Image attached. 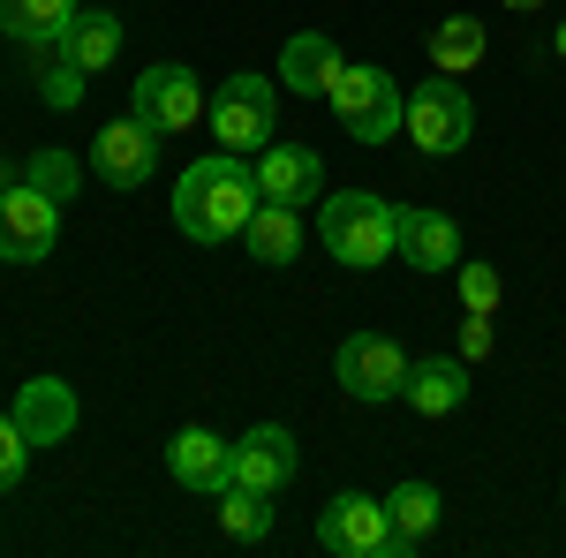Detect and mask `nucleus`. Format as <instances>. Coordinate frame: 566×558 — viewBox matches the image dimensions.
Wrapping results in <instances>:
<instances>
[{
  "label": "nucleus",
  "instance_id": "obj_1",
  "mask_svg": "<svg viewBox=\"0 0 566 558\" xmlns=\"http://www.w3.org/2000/svg\"><path fill=\"white\" fill-rule=\"evenodd\" d=\"M258 212V167L242 151H212L175 181V227L189 242H234Z\"/></svg>",
  "mask_w": 566,
  "mask_h": 558
},
{
  "label": "nucleus",
  "instance_id": "obj_2",
  "mask_svg": "<svg viewBox=\"0 0 566 558\" xmlns=\"http://www.w3.org/2000/svg\"><path fill=\"white\" fill-rule=\"evenodd\" d=\"M317 234H325V257L333 264L370 272V264H386L392 250H400V204L370 197V189H340V197H325Z\"/></svg>",
  "mask_w": 566,
  "mask_h": 558
},
{
  "label": "nucleus",
  "instance_id": "obj_3",
  "mask_svg": "<svg viewBox=\"0 0 566 558\" xmlns=\"http://www.w3.org/2000/svg\"><path fill=\"white\" fill-rule=\"evenodd\" d=\"M205 122H212V144L219 151H242V159H258L264 144H272V122H280V98L264 76H227L212 91V106H205Z\"/></svg>",
  "mask_w": 566,
  "mask_h": 558
},
{
  "label": "nucleus",
  "instance_id": "obj_4",
  "mask_svg": "<svg viewBox=\"0 0 566 558\" xmlns=\"http://www.w3.org/2000/svg\"><path fill=\"white\" fill-rule=\"evenodd\" d=\"M333 122L355 136V144H386L400 122H408V98L392 84L386 69H340V84H333Z\"/></svg>",
  "mask_w": 566,
  "mask_h": 558
},
{
  "label": "nucleus",
  "instance_id": "obj_5",
  "mask_svg": "<svg viewBox=\"0 0 566 558\" xmlns=\"http://www.w3.org/2000/svg\"><path fill=\"white\" fill-rule=\"evenodd\" d=\"M129 114L151 136H189L205 122V84H197L181 61H159V69H144L129 84Z\"/></svg>",
  "mask_w": 566,
  "mask_h": 558
},
{
  "label": "nucleus",
  "instance_id": "obj_6",
  "mask_svg": "<svg viewBox=\"0 0 566 558\" xmlns=\"http://www.w3.org/2000/svg\"><path fill=\"white\" fill-rule=\"evenodd\" d=\"M408 144L416 151H431V159H453L461 144H469V129H476V114H469V91L453 84V76H438V84H416L408 91Z\"/></svg>",
  "mask_w": 566,
  "mask_h": 558
},
{
  "label": "nucleus",
  "instance_id": "obj_7",
  "mask_svg": "<svg viewBox=\"0 0 566 558\" xmlns=\"http://www.w3.org/2000/svg\"><path fill=\"white\" fill-rule=\"evenodd\" d=\"M333 378H340V392H355V400H400L408 355H400V340H386V333H348L340 355H333Z\"/></svg>",
  "mask_w": 566,
  "mask_h": 558
},
{
  "label": "nucleus",
  "instance_id": "obj_8",
  "mask_svg": "<svg viewBox=\"0 0 566 558\" xmlns=\"http://www.w3.org/2000/svg\"><path fill=\"white\" fill-rule=\"evenodd\" d=\"M53 234H61V204L45 189H31V181L0 189V264H39Z\"/></svg>",
  "mask_w": 566,
  "mask_h": 558
},
{
  "label": "nucleus",
  "instance_id": "obj_9",
  "mask_svg": "<svg viewBox=\"0 0 566 558\" xmlns=\"http://www.w3.org/2000/svg\"><path fill=\"white\" fill-rule=\"evenodd\" d=\"M151 167H159V136L144 129L136 114H122V122H106V129L91 136V173L106 189H144Z\"/></svg>",
  "mask_w": 566,
  "mask_h": 558
},
{
  "label": "nucleus",
  "instance_id": "obj_10",
  "mask_svg": "<svg viewBox=\"0 0 566 558\" xmlns=\"http://www.w3.org/2000/svg\"><path fill=\"white\" fill-rule=\"evenodd\" d=\"M386 536H392L386 498H363V491H340V498L317 514V544H325L333 558H378Z\"/></svg>",
  "mask_w": 566,
  "mask_h": 558
},
{
  "label": "nucleus",
  "instance_id": "obj_11",
  "mask_svg": "<svg viewBox=\"0 0 566 558\" xmlns=\"http://www.w3.org/2000/svg\"><path fill=\"white\" fill-rule=\"evenodd\" d=\"M250 167H258V197L264 204H295V212H303V204L325 197V159L303 151V144H264Z\"/></svg>",
  "mask_w": 566,
  "mask_h": 558
},
{
  "label": "nucleus",
  "instance_id": "obj_12",
  "mask_svg": "<svg viewBox=\"0 0 566 558\" xmlns=\"http://www.w3.org/2000/svg\"><path fill=\"white\" fill-rule=\"evenodd\" d=\"M234 483H250V491H287L295 483V430L287 423H258L250 438H234Z\"/></svg>",
  "mask_w": 566,
  "mask_h": 558
},
{
  "label": "nucleus",
  "instance_id": "obj_13",
  "mask_svg": "<svg viewBox=\"0 0 566 558\" xmlns=\"http://www.w3.org/2000/svg\"><path fill=\"white\" fill-rule=\"evenodd\" d=\"M167 468H175L181 491L219 498V491L234 483V445H227V438H212V430H181L175 445H167Z\"/></svg>",
  "mask_w": 566,
  "mask_h": 558
},
{
  "label": "nucleus",
  "instance_id": "obj_14",
  "mask_svg": "<svg viewBox=\"0 0 566 558\" xmlns=\"http://www.w3.org/2000/svg\"><path fill=\"white\" fill-rule=\"evenodd\" d=\"M340 45L325 39V31H295V39L280 45V84L303 91V98H333V84H340Z\"/></svg>",
  "mask_w": 566,
  "mask_h": 558
},
{
  "label": "nucleus",
  "instance_id": "obj_15",
  "mask_svg": "<svg viewBox=\"0 0 566 558\" xmlns=\"http://www.w3.org/2000/svg\"><path fill=\"white\" fill-rule=\"evenodd\" d=\"M400 257L416 264V272H461V227L446 212L400 204Z\"/></svg>",
  "mask_w": 566,
  "mask_h": 558
},
{
  "label": "nucleus",
  "instance_id": "obj_16",
  "mask_svg": "<svg viewBox=\"0 0 566 558\" xmlns=\"http://www.w3.org/2000/svg\"><path fill=\"white\" fill-rule=\"evenodd\" d=\"M8 415L23 423V438H31V445H61V438L76 430V415H84V408H76V392L61 386V378H31V386L15 392V408H8Z\"/></svg>",
  "mask_w": 566,
  "mask_h": 558
},
{
  "label": "nucleus",
  "instance_id": "obj_17",
  "mask_svg": "<svg viewBox=\"0 0 566 558\" xmlns=\"http://www.w3.org/2000/svg\"><path fill=\"white\" fill-rule=\"evenodd\" d=\"M61 53H69L84 76H106V69L122 61V15H106V8H76V23L61 31Z\"/></svg>",
  "mask_w": 566,
  "mask_h": 558
},
{
  "label": "nucleus",
  "instance_id": "obj_18",
  "mask_svg": "<svg viewBox=\"0 0 566 558\" xmlns=\"http://www.w3.org/2000/svg\"><path fill=\"white\" fill-rule=\"evenodd\" d=\"M400 400H408L416 415H453V408L469 400V370H461V362H446V355H431V362H408V386H400Z\"/></svg>",
  "mask_w": 566,
  "mask_h": 558
},
{
  "label": "nucleus",
  "instance_id": "obj_19",
  "mask_svg": "<svg viewBox=\"0 0 566 558\" xmlns=\"http://www.w3.org/2000/svg\"><path fill=\"white\" fill-rule=\"evenodd\" d=\"M386 520H392V536H386L392 558L423 551V536L438 528V491L431 483H400V491H386Z\"/></svg>",
  "mask_w": 566,
  "mask_h": 558
},
{
  "label": "nucleus",
  "instance_id": "obj_20",
  "mask_svg": "<svg viewBox=\"0 0 566 558\" xmlns=\"http://www.w3.org/2000/svg\"><path fill=\"white\" fill-rule=\"evenodd\" d=\"M242 242H250V257L258 264H295L303 257V219H295V204H264L250 212V227H242Z\"/></svg>",
  "mask_w": 566,
  "mask_h": 558
},
{
  "label": "nucleus",
  "instance_id": "obj_21",
  "mask_svg": "<svg viewBox=\"0 0 566 558\" xmlns=\"http://www.w3.org/2000/svg\"><path fill=\"white\" fill-rule=\"evenodd\" d=\"M69 23H76V0H0V31L23 45H61Z\"/></svg>",
  "mask_w": 566,
  "mask_h": 558
},
{
  "label": "nucleus",
  "instance_id": "obj_22",
  "mask_svg": "<svg viewBox=\"0 0 566 558\" xmlns=\"http://www.w3.org/2000/svg\"><path fill=\"white\" fill-rule=\"evenodd\" d=\"M483 45H491V39H483L476 15H446V23L431 31V69H438V76H469V69L483 61Z\"/></svg>",
  "mask_w": 566,
  "mask_h": 558
},
{
  "label": "nucleus",
  "instance_id": "obj_23",
  "mask_svg": "<svg viewBox=\"0 0 566 558\" xmlns=\"http://www.w3.org/2000/svg\"><path fill=\"white\" fill-rule=\"evenodd\" d=\"M219 528H227L234 544H264V536H272V498L250 491V483H227V491H219Z\"/></svg>",
  "mask_w": 566,
  "mask_h": 558
},
{
  "label": "nucleus",
  "instance_id": "obj_24",
  "mask_svg": "<svg viewBox=\"0 0 566 558\" xmlns=\"http://www.w3.org/2000/svg\"><path fill=\"white\" fill-rule=\"evenodd\" d=\"M31 53H39V91H45V106H76L91 76L69 61V53H61V45H31Z\"/></svg>",
  "mask_w": 566,
  "mask_h": 558
},
{
  "label": "nucleus",
  "instance_id": "obj_25",
  "mask_svg": "<svg viewBox=\"0 0 566 558\" xmlns=\"http://www.w3.org/2000/svg\"><path fill=\"white\" fill-rule=\"evenodd\" d=\"M23 181H31V189H45L53 204H69V197H76V181H84V167H76L69 151H31V167H23Z\"/></svg>",
  "mask_w": 566,
  "mask_h": 558
},
{
  "label": "nucleus",
  "instance_id": "obj_26",
  "mask_svg": "<svg viewBox=\"0 0 566 558\" xmlns=\"http://www.w3.org/2000/svg\"><path fill=\"white\" fill-rule=\"evenodd\" d=\"M23 461H31V438L15 415H0V491H15L23 483Z\"/></svg>",
  "mask_w": 566,
  "mask_h": 558
},
{
  "label": "nucleus",
  "instance_id": "obj_27",
  "mask_svg": "<svg viewBox=\"0 0 566 558\" xmlns=\"http://www.w3.org/2000/svg\"><path fill=\"white\" fill-rule=\"evenodd\" d=\"M499 295H506V280H499L491 264H461V302H469V309H483V317H491V309H499Z\"/></svg>",
  "mask_w": 566,
  "mask_h": 558
},
{
  "label": "nucleus",
  "instance_id": "obj_28",
  "mask_svg": "<svg viewBox=\"0 0 566 558\" xmlns=\"http://www.w3.org/2000/svg\"><path fill=\"white\" fill-rule=\"evenodd\" d=\"M476 355H491V317L469 309V325H461V362H476Z\"/></svg>",
  "mask_w": 566,
  "mask_h": 558
},
{
  "label": "nucleus",
  "instance_id": "obj_29",
  "mask_svg": "<svg viewBox=\"0 0 566 558\" xmlns=\"http://www.w3.org/2000/svg\"><path fill=\"white\" fill-rule=\"evenodd\" d=\"M552 53H559V61H566V23H559V31H552Z\"/></svg>",
  "mask_w": 566,
  "mask_h": 558
},
{
  "label": "nucleus",
  "instance_id": "obj_30",
  "mask_svg": "<svg viewBox=\"0 0 566 558\" xmlns=\"http://www.w3.org/2000/svg\"><path fill=\"white\" fill-rule=\"evenodd\" d=\"M506 8H544V0H506Z\"/></svg>",
  "mask_w": 566,
  "mask_h": 558
}]
</instances>
